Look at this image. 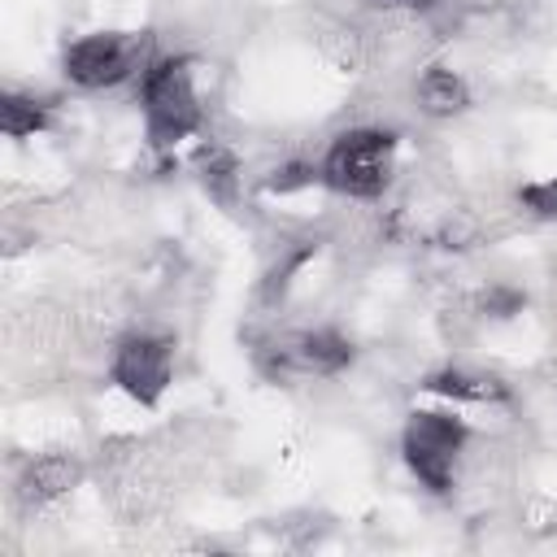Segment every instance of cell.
Segmentation results:
<instances>
[{
  "label": "cell",
  "mask_w": 557,
  "mask_h": 557,
  "mask_svg": "<svg viewBox=\"0 0 557 557\" xmlns=\"http://www.w3.org/2000/svg\"><path fill=\"white\" fill-rule=\"evenodd\" d=\"M144 117H148V139L157 148L183 139L200 126L191 65L183 57H165V61H152L144 70Z\"/></svg>",
  "instance_id": "cell-1"
},
{
  "label": "cell",
  "mask_w": 557,
  "mask_h": 557,
  "mask_svg": "<svg viewBox=\"0 0 557 557\" xmlns=\"http://www.w3.org/2000/svg\"><path fill=\"white\" fill-rule=\"evenodd\" d=\"M396 139L387 131H348L331 144L322 178L344 196H379L392 178Z\"/></svg>",
  "instance_id": "cell-2"
},
{
  "label": "cell",
  "mask_w": 557,
  "mask_h": 557,
  "mask_svg": "<svg viewBox=\"0 0 557 557\" xmlns=\"http://www.w3.org/2000/svg\"><path fill=\"white\" fill-rule=\"evenodd\" d=\"M461 444H466V426L448 413H413L405 426V461L431 492L453 487Z\"/></svg>",
  "instance_id": "cell-3"
},
{
  "label": "cell",
  "mask_w": 557,
  "mask_h": 557,
  "mask_svg": "<svg viewBox=\"0 0 557 557\" xmlns=\"http://www.w3.org/2000/svg\"><path fill=\"white\" fill-rule=\"evenodd\" d=\"M144 65V39L135 35H83L65 48V74L78 87H113Z\"/></svg>",
  "instance_id": "cell-4"
},
{
  "label": "cell",
  "mask_w": 557,
  "mask_h": 557,
  "mask_svg": "<svg viewBox=\"0 0 557 557\" xmlns=\"http://www.w3.org/2000/svg\"><path fill=\"white\" fill-rule=\"evenodd\" d=\"M352 361V344L335 331H305L292 339H278L265 352V374L274 379H322V374H339Z\"/></svg>",
  "instance_id": "cell-5"
},
{
  "label": "cell",
  "mask_w": 557,
  "mask_h": 557,
  "mask_svg": "<svg viewBox=\"0 0 557 557\" xmlns=\"http://www.w3.org/2000/svg\"><path fill=\"white\" fill-rule=\"evenodd\" d=\"M170 370H174L170 339H157V335H131L113 357L117 387L139 405H157L161 400V392L170 387Z\"/></svg>",
  "instance_id": "cell-6"
},
{
  "label": "cell",
  "mask_w": 557,
  "mask_h": 557,
  "mask_svg": "<svg viewBox=\"0 0 557 557\" xmlns=\"http://www.w3.org/2000/svg\"><path fill=\"white\" fill-rule=\"evenodd\" d=\"M83 479V470H78V461H70V457H35L30 466H26V474H22V500L26 505H48V500H57V496H65L74 483Z\"/></svg>",
  "instance_id": "cell-7"
},
{
  "label": "cell",
  "mask_w": 557,
  "mask_h": 557,
  "mask_svg": "<svg viewBox=\"0 0 557 557\" xmlns=\"http://www.w3.org/2000/svg\"><path fill=\"white\" fill-rule=\"evenodd\" d=\"M418 100H422V109L431 117H453V113H461L470 104V91H466V83L453 70H440L435 65V70H426L418 78Z\"/></svg>",
  "instance_id": "cell-8"
},
{
  "label": "cell",
  "mask_w": 557,
  "mask_h": 557,
  "mask_svg": "<svg viewBox=\"0 0 557 557\" xmlns=\"http://www.w3.org/2000/svg\"><path fill=\"white\" fill-rule=\"evenodd\" d=\"M426 387L440 392V396H453V400H470V405H487V400H500L505 396V383L500 379L470 374V370H440Z\"/></svg>",
  "instance_id": "cell-9"
},
{
  "label": "cell",
  "mask_w": 557,
  "mask_h": 557,
  "mask_svg": "<svg viewBox=\"0 0 557 557\" xmlns=\"http://www.w3.org/2000/svg\"><path fill=\"white\" fill-rule=\"evenodd\" d=\"M48 122V113H44V104L39 100H30V96H4L0 100V126H4V135H35L39 126Z\"/></svg>",
  "instance_id": "cell-10"
},
{
  "label": "cell",
  "mask_w": 557,
  "mask_h": 557,
  "mask_svg": "<svg viewBox=\"0 0 557 557\" xmlns=\"http://www.w3.org/2000/svg\"><path fill=\"white\" fill-rule=\"evenodd\" d=\"M200 178L218 200H235V161L226 152H209L200 165Z\"/></svg>",
  "instance_id": "cell-11"
},
{
  "label": "cell",
  "mask_w": 557,
  "mask_h": 557,
  "mask_svg": "<svg viewBox=\"0 0 557 557\" xmlns=\"http://www.w3.org/2000/svg\"><path fill=\"white\" fill-rule=\"evenodd\" d=\"M522 205H531V209L544 213V218H557V178L527 187V191H522Z\"/></svg>",
  "instance_id": "cell-12"
},
{
  "label": "cell",
  "mask_w": 557,
  "mask_h": 557,
  "mask_svg": "<svg viewBox=\"0 0 557 557\" xmlns=\"http://www.w3.org/2000/svg\"><path fill=\"white\" fill-rule=\"evenodd\" d=\"M305 183H313V170L292 165V170H283V178H274L270 187H274V191H292V187H305Z\"/></svg>",
  "instance_id": "cell-13"
}]
</instances>
